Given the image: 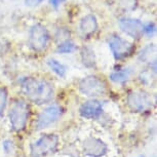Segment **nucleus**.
<instances>
[{"label": "nucleus", "instance_id": "obj_1", "mask_svg": "<svg viewBox=\"0 0 157 157\" xmlns=\"http://www.w3.org/2000/svg\"><path fill=\"white\" fill-rule=\"evenodd\" d=\"M20 84L23 94L36 105L47 104L54 98V85L44 78L24 77Z\"/></svg>", "mask_w": 157, "mask_h": 157}, {"label": "nucleus", "instance_id": "obj_2", "mask_svg": "<svg viewBox=\"0 0 157 157\" xmlns=\"http://www.w3.org/2000/svg\"><path fill=\"white\" fill-rule=\"evenodd\" d=\"M30 114L31 107L27 101L23 99L13 100L8 112L10 122L13 132H20L26 128Z\"/></svg>", "mask_w": 157, "mask_h": 157}, {"label": "nucleus", "instance_id": "obj_3", "mask_svg": "<svg viewBox=\"0 0 157 157\" xmlns=\"http://www.w3.org/2000/svg\"><path fill=\"white\" fill-rule=\"evenodd\" d=\"M52 36L49 31L44 25L40 23H35L29 30L28 45L34 52L40 54L48 47Z\"/></svg>", "mask_w": 157, "mask_h": 157}, {"label": "nucleus", "instance_id": "obj_4", "mask_svg": "<svg viewBox=\"0 0 157 157\" xmlns=\"http://www.w3.org/2000/svg\"><path fill=\"white\" fill-rule=\"evenodd\" d=\"M78 88L83 96L90 99L103 97L108 91L106 81L97 75H87L81 78L78 83Z\"/></svg>", "mask_w": 157, "mask_h": 157}, {"label": "nucleus", "instance_id": "obj_5", "mask_svg": "<svg viewBox=\"0 0 157 157\" xmlns=\"http://www.w3.org/2000/svg\"><path fill=\"white\" fill-rule=\"evenodd\" d=\"M108 45L114 60L117 62L124 61L135 54L136 46L134 43L124 39L123 37L114 33L109 37Z\"/></svg>", "mask_w": 157, "mask_h": 157}, {"label": "nucleus", "instance_id": "obj_6", "mask_svg": "<svg viewBox=\"0 0 157 157\" xmlns=\"http://www.w3.org/2000/svg\"><path fill=\"white\" fill-rule=\"evenodd\" d=\"M58 146L59 137L57 135H44L31 145V155L32 157H44L47 154L56 152Z\"/></svg>", "mask_w": 157, "mask_h": 157}, {"label": "nucleus", "instance_id": "obj_7", "mask_svg": "<svg viewBox=\"0 0 157 157\" xmlns=\"http://www.w3.org/2000/svg\"><path fill=\"white\" fill-rule=\"evenodd\" d=\"M126 103L130 110L136 113L150 111L153 107V102L150 94L142 90L129 93L126 98Z\"/></svg>", "mask_w": 157, "mask_h": 157}, {"label": "nucleus", "instance_id": "obj_8", "mask_svg": "<svg viewBox=\"0 0 157 157\" xmlns=\"http://www.w3.org/2000/svg\"><path fill=\"white\" fill-rule=\"evenodd\" d=\"M64 113V109L59 105H52L44 108L42 111L38 114L35 120L34 128L36 130H41L49 127L52 124L60 119Z\"/></svg>", "mask_w": 157, "mask_h": 157}, {"label": "nucleus", "instance_id": "obj_9", "mask_svg": "<svg viewBox=\"0 0 157 157\" xmlns=\"http://www.w3.org/2000/svg\"><path fill=\"white\" fill-rule=\"evenodd\" d=\"M143 22L135 17H120L118 26L121 32L135 40H140L143 37Z\"/></svg>", "mask_w": 157, "mask_h": 157}, {"label": "nucleus", "instance_id": "obj_10", "mask_svg": "<svg viewBox=\"0 0 157 157\" xmlns=\"http://www.w3.org/2000/svg\"><path fill=\"white\" fill-rule=\"evenodd\" d=\"M103 103L96 99L84 102L79 108V114L85 119H98L103 113Z\"/></svg>", "mask_w": 157, "mask_h": 157}, {"label": "nucleus", "instance_id": "obj_11", "mask_svg": "<svg viewBox=\"0 0 157 157\" xmlns=\"http://www.w3.org/2000/svg\"><path fill=\"white\" fill-rule=\"evenodd\" d=\"M79 32L83 38H91L97 31L99 30V23H98L97 17L93 13L85 14L81 20L79 21Z\"/></svg>", "mask_w": 157, "mask_h": 157}, {"label": "nucleus", "instance_id": "obj_12", "mask_svg": "<svg viewBox=\"0 0 157 157\" xmlns=\"http://www.w3.org/2000/svg\"><path fill=\"white\" fill-rule=\"evenodd\" d=\"M83 150L90 157H102L108 151V146L102 140L97 138H88L84 141Z\"/></svg>", "mask_w": 157, "mask_h": 157}, {"label": "nucleus", "instance_id": "obj_13", "mask_svg": "<svg viewBox=\"0 0 157 157\" xmlns=\"http://www.w3.org/2000/svg\"><path fill=\"white\" fill-rule=\"evenodd\" d=\"M134 72L135 71L132 67H118L117 69H114L109 74V78L113 83L124 84L129 80Z\"/></svg>", "mask_w": 157, "mask_h": 157}, {"label": "nucleus", "instance_id": "obj_14", "mask_svg": "<svg viewBox=\"0 0 157 157\" xmlns=\"http://www.w3.org/2000/svg\"><path fill=\"white\" fill-rule=\"evenodd\" d=\"M82 65L87 69H94L97 67V58L94 50L90 45H82L79 49Z\"/></svg>", "mask_w": 157, "mask_h": 157}, {"label": "nucleus", "instance_id": "obj_15", "mask_svg": "<svg viewBox=\"0 0 157 157\" xmlns=\"http://www.w3.org/2000/svg\"><path fill=\"white\" fill-rule=\"evenodd\" d=\"M138 61L141 63L151 64L156 61V46L154 43H149L144 46L138 55Z\"/></svg>", "mask_w": 157, "mask_h": 157}, {"label": "nucleus", "instance_id": "obj_16", "mask_svg": "<svg viewBox=\"0 0 157 157\" xmlns=\"http://www.w3.org/2000/svg\"><path fill=\"white\" fill-rule=\"evenodd\" d=\"M46 65L48 66L52 72H54L56 75L59 76L60 78H65L67 75V67L65 66L63 63H61L60 61L56 60L54 58H49L46 60Z\"/></svg>", "mask_w": 157, "mask_h": 157}, {"label": "nucleus", "instance_id": "obj_17", "mask_svg": "<svg viewBox=\"0 0 157 157\" xmlns=\"http://www.w3.org/2000/svg\"><path fill=\"white\" fill-rule=\"evenodd\" d=\"M77 49H78V47H77L76 43L71 39H68L58 44L56 52L59 55H71L75 52Z\"/></svg>", "mask_w": 157, "mask_h": 157}, {"label": "nucleus", "instance_id": "obj_18", "mask_svg": "<svg viewBox=\"0 0 157 157\" xmlns=\"http://www.w3.org/2000/svg\"><path fill=\"white\" fill-rule=\"evenodd\" d=\"M156 31H157L156 24L152 22V21L143 24V35L147 36L148 38H153L155 36Z\"/></svg>", "mask_w": 157, "mask_h": 157}, {"label": "nucleus", "instance_id": "obj_19", "mask_svg": "<svg viewBox=\"0 0 157 157\" xmlns=\"http://www.w3.org/2000/svg\"><path fill=\"white\" fill-rule=\"evenodd\" d=\"M70 36H71V33H70L69 29H67L66 27H60L56 31L55 38H56V41H58V43H60V42H63L65 40L70 39Z\"/></svg>", "mask_w": 157, "mask_h": 157}, {"label": "nucleus", "instance_id": "obj_20", "mask_svg": "<svg viewBox=\"0 0 157 157\" xmlns=\"http://www.w3.org/2000/svg\"><path fill=\"white\" fill-rule=\"evenodd\" d=\"M8 99V91L6 87L0 86V117L3 115V112L5 110Z\"/></svg>", "mask_w": 157, "mask_h": 157}, {"label": "nucleus", "instance_id": "obj_21", "mask_svg": "<svg viewBox=\"0 0 157 157\" xmlns=\"http://www.w3.org/2000/svg\"><path fill=\"white\" fill-rule=\"evenodd\" d=\"M44 0H25V4L27 6H30V7H35V6H38L39 4H41Z\"/></svg>", "mask_w": 157, "mask_h": 157}, {"label": "nucleus", "instance_id": "obj_22", "mask_svg": "<svg viewBox=\"0 0 157 157\" xmlns=\"http://www.w3.org/2000/svg\"><path fill=\"white\" fill-rule=\"evenodd\" d=\"M48 1H49V4L52 5V7L58 8L61 4H63L66 0H48Z\"/></svg>", "mask_w": 157, "mask_h": 157}, {"label": "nucleus", "instance_id": "obj_23", "mask_svg": "<svg viewBox=\"0 0 157 157\" xmlns=\"http://www.w3.org/2000/svg\"><path fill=\"white\" fill-rule=\"evenodd\" d=\"M11 147H13V143H11L10 141H4L3 142V149L4 151L6 153H10V151H11Z\"/></svg>", "mask_w": 157, "mask_h": 157}, {"label": "nucleus", "instance_id": "obj_24", "mask_svg": "<svg viewBox=\"0 0 157 157\" xmlns=\"http://www.w3.org/2000/svg\"><path fill=\"white\" fill-rule=\"evenodd\" d=\"M139 157H144V156H139Z\"/></svg>", "mask_w": 157, "mask_h": 157}]
</instances>
